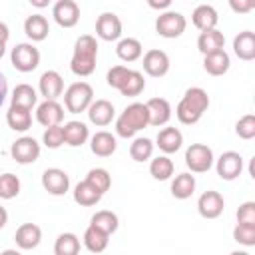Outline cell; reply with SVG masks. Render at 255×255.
<instances>
[{"mask_svg":"<svg viewBox=\"0 0 255 255\" xmlns=\"http://www.w3.org/2000/svg\"><path fill=\"white\" fill-rule=\"evenodd\" d=\"M209 108V96L203 88H189L185 90L183 98L179 100L177 108H175V116L183 126H193L201 120V116L205 114V110Z\"/></svg>","mask_w":255,"mask_h":255,"instance_id":"cell-1","label":"cell"},{"mask_svg":"<svg viewBox=\"0 0 255 255\" xmlns=\"http://www.w3.org/2000/svg\"><path fill=\"white\" fill-rule=\"evenodd\" d=\"M96 58H98V42L94 36L84 34L76 40L74 44V54H72V62H70V70L80 76H92L96 70Z\"/></svg>","mask_w":255,"mask_h":255,"instance_id":"cell-2","label":"cell"},{"mask_svg":"<svg viewBox=\"0 0 255 255\" xmlns=\"http://www.w3.org/2000/svg\"><path fill=\"white\" fill-rule=\"evenodd\" d=\"M147 126H149L147 106L145 104H139V102H133L116 120V133L120 137H126L128 139V137H133L139 129H143Z\"/></svg>","mask_w":255,"mask_h":255,"instance_id":"cell-3","label":"cell"},{"mask_svg":"<svg viewBox=\"0 0 255 255\" xmlns=\"http://www.w3.org/2000/svg\"><path fill=\"white\" fill-rule=\"evenodd\" d=\"M94 100V88L88 82H74L64 92V106L70 114H82Z\"/></svg>","mask_w":255,"mask_h":255,"instance_id":"cell-4","label":"cell"},{"mask_svg":"<svg viewBox=\"0 0 255 255\" xmlns=\"http://www.w3.org/2000/svg\"><path fill=\"white\" fill-rule=\"evenodd\" d=\"M10 62L18 72H32L40 64V50L30 42L16 44L10 52Z\"/></svg>","mask_w":255,"mask_h":255,"instance_id":"cell-5","label":"cell"},{"mask_svg":"<svg viewBox=\"0 0 255 255\" xmlns=\"http://www.w3.org/2000/svg\"><path fill=\"white\" fill-rule=\"evenodd\" d=\"M213 151L205 143H191L185 149V165L191 169V173H205L213 167Z\"/></svg>","mask_w":255,"mask_h":255,"instance_id":"cell-6","label":"cell"},{"mask_svg":"<svg viewBox=\"0 0 255 255\" xmlns=\"http://www.w3.org/2000/svg\"><path fill=\"white\" fill-rule=\"evenodd\" d=\"M187 28V20L181 12L165 10L155 20V32L163 38H179Z\"/></svg>","mask_w":255,"mask_h":255,"instance_id":"cell-7","label":"cell"},{"mask_svg":"<svg viewBox=\"0 0 255 255\" xmlns=\"http://www.w3.org/2000/svg\"><path fill=\"white\" fill-rule=\"evenodd\" d=\"M10 153L16 159V163L28 165V163H34L40 157V143L30 135H22L12 143Z\"/></svg>","mask_w":255,"mask_h":255,"instance_id":"cell-8","label":"cell"},{"mask_svg":"<svg viewBox=\"0 0 255 255\" xmlns=\"http://www.w3.org/2000/svg\"><path fill=\"white\" fill-rule=\"evenodd\" d=\"M215 169H217V175L225 181H233L241 175L243 171V157L241 153L237 151H223L215 163Z\"/></svg>","mask_w":255,"mask_h":255,"instance_id":"cell-9","label":"cell"},{"mask_svg":"<svg viewBox=\"0 0 255 255\" xmlns=\"http://www.w3.org/2000/svg\"><path fill=\"white\" fill-rule=\"evenodd\" d=\"M96 36L106 42H116L122 36V20L114 12H102L96 20Z\"/></svg>","mask_w":255,"mask_h":255,"instance_id":"cell-10","label":"cell"},{"mask_svg":"<svg viewBox=\"0 0 255 255\" xmlns=\"http://www.w3.org/2000/svg\"><path fill=\"white\" fill-rule=\"evenodd\" d=\"M64 106L58 100H44L42 104L36 106V120L44 128L50 126H60L64 120Z\"/></svg>","mask_w":255,"mask_h":255,"instance_id":"cell-11","label":"cell"},{"mask_svg":"<svg viewBox=\"0 0 255 255\" xmlns=\"http://www.w3.org/2000/svg\"><path fill=\"white\" fill-rule=\"evenodd\" d=\"M223 209H225V201L219 191L209 189V191L201 193L197 199V211L205 219H217L223 213Z\"/></svg>","mask_w":255,"mask_h":255,"instance_id":"cell-12","label":"cell"},{"mask_svg":"<svg viewBox=\"0 0 255 255\" xmlns=\"http://www.w3.org/2000/svg\"><path fill=\"white\" fill-rule=\"evenodd\" d=\"M52 16L58 26L74 28L80 22V6L74 0H58L52 8Z\"/></svg>","mask_w":255,"mask_h":255,"instance_id":"cell-13","label":"cell"},{"mask_svg":"<svg viewBox=\"0 0 255 255\" xmlns=\"http://www.w3.org/2000/svg\"><path fill=\"white\" fill-rule=\"evenodd\" d=\"M143 72L151 78H161L169 72V56L163 50H147L143 54Z\"/></svg>","mask_w":255,"mask_h":255,"instance_id":"cell-14","label":"cell"},{"mask_svg":"<svg viewBox=\"0 0 255 255\" xmlns=\"http://www.w3.org/2000/svg\"><path fill=\"white\" fill-rule=\"evenodd\" d=\"M42 187L50 193V195H64L70 189V177L64 169L58 167H50L42 173Z\"/></svg>","mask_w":255,"mask_h":255,"instance_id":"cell-15","label":"cell"},{"mask_svg":"<svg viewBox=\"0 0 255 255\" xmlns=\"http://www.w3.org/2000/svg\"><path fill=\"white\" fill-rule=\"evenodd\" d=\"M38 90L44 100H58L64 94V78L56 70H46L38 80Z\"/></svg>","mask_w":255,"mask_h":255,"instance_id":"cell-16","label":"cell"},{"mask_svg":"<svg viewBox=\"0 0 255 255\" xmlns=\"http://www.w3.org/2000/svg\"><path fill=\"white\" fill-rule=\"evenodd\" d=\"M88 118L94 126L98 128H106L112 124L114 116H116V110H114V104L108 102V100H92V104L88 106Z\"/></svg>","mask_w":255,"mask_h":255,"instance_id":"cell-17","label":"cell"},{"mask_svg":"<svg viewBox=\"0 0 255 255\" xmlns=\"http://www.w3.org/2000/svg\"><path fill=\"white\" fill-rule=\"evenodd\" d=\"M14 241H16V245H18V249L30 251V249H34V247L40 245V241H42V229H40L36 223H22V225L16 229Z\"/></svg>","mask_w":255,"mask_h":255,"instance_id":"cell-18","label":"cell"},{"mask_svg":"<svg viewBox=\"0 0 255 255\" xmlns=\"http://www.w3.org/2000/svg\"><path fill=\"white\" fill-rule=\"evenodd\" d=\"M147 112H149V126H165L171 120V106L165 98H151L145 102Z\"/></svg>","mask_w":255,"mask_h":255,"instance_id":"cell-19","label":"cell"},{"mask_svg":"<svg viewBox=\"0 0 255 255\" xmlns=\"http://www.w3.org/2000/svg\"><path fill=\"white\" fill-rule=\"evenodd\" d=\"M62 129H64V143L70 147H80L90 139V129L84 122L72 120V122L64 124Z\"/></svg>","mask_w":255,"mask_h":255,"instance_id":"cell-20","label":"cell"},{"mask_svg":"<svg viewBox=\"0 0 255 255\" xmlns=\"http://www.w3.org/2000/svg\"><path fill=\"white\" fill-rule=\"evenodd\" d=\"M118 147V141H116V135L110 133V131H96L92 137H90V149L94 155L98 157H110Z\"/></svg>","mask_w":255,"mask_h":255,"instance_id":"cell-21","label":"cell"},{"mask_svg":"<svg viewBox=\"0 0 255 255\" xmlns=\"http://www.w3.org/2000/svg\"><path fill=\"white\" fill-rule=\"evenodd\" d=\"M233 52L239 60L251 62L255 58V34L251 30H243L233 38Z\"/></svg>","mask_w":255,"mask_h":255,"instance_id":"cell-22","label":"cell"},{"mask_svg":"<svg viewBox=\"0 0 255 255\" xmlns=\"http://www.w3.org/2000/svg\"><path fill=\"white\" fill-rule=\"evenodd\" d=\"M181 143H183V135H181V131L177 128H163V129H159V133L155 137V145L165 155L175 153L181 147Z\"/></svg>","mask_w":255,"mask_h":255,"instance_id":"cell-23","label":"cell"},{"mask_svg":"<svg viewBox=\"0 0 255 255\" xmlns=\"http://www.w3.org/2000/svg\"><path fill=\"white\" fill-rule=\"evenodd\" d=\"M191 22H193V26L197 28V30H209V28H215L217 26V22H219V14H217V10L213 8V6H209V4H199L195 10H193V14H191Z\"/></svg>","mask_w":255,"mask_h":255,"instance_id":"cell-24","label":"cell"},{"mask_svg":"<svg viewBox=\"0 0 255 255\" xmlns=\"http://www.w3.org/2000/svg\"><path fill=\"white\" fill-rule=\"evenodd\" d=\"M50 32V24L42 14H32L24 20V34L32 40V42H42L46 40Z\"/></svg>","mask_w":255,"mask_h":255,"instance_id":"cell-25","label":"cell"},{"mask_svg":"<svg viewBox=\"0 0 255 255\" xmlns=\"http://www.w3.org/2000/svg\"><path fill=\"white\" fill-rule=\"evenodd\" d=\"M223 46H225V36L217 28L203 30L199 34V38H197V48H199V52L203 56L211 54V52H217V50H223Z\"/></svg>","mask_w":255,"mask_h":255,"instance_id":"cell-26","label":"cell"},{"mask_svg":"<svg viewBox=\"0 0 255 255\" xmlns=\"http://www.w3.org/2000/svg\"><path fill=\"white\" fill-rule=\"evenodd\" d=\"M229 66H231V60H229V54L225 50H217V52L205 54V58H203V68L211 76H223V74H227Z\"/></svg>","mask_w":255,"mask_h":255,"instance_id":"cell-27","label":"cell"},{"mask_svg":"<svg viewBox=\"0 0 255 255\" xmlns=\"http://www.w3.org/2000/svg\"><path fill=\"white\" fill-rule=\"evenodd\" d=\"M6 122H8L10 129H14V131H26L32 126V110H26V108L12 106L10 104V110L6 112Z\"/></svg>","mask_w":255,"mask_h":255,"instance_id":"cell-28","label":"cell"},{"mask_svg":"<svg viewBox=\"0 0 255 255\" xmlns=\"http://www.w3.org/2000/svg\"><path fill=\"white\" fill-rule=\"evenodd\" d=\"M108 243H110V235L90 223V227L84 231V245H86V249L90 253H102V251H106Z\"/></svg>","mask_w":255,"mask_h":255,"instance_id":"cell-29","label":"cell"},{"mask_svg":"<svg viewBox=\"0 0 255 255\" xmlns=\"http://www.w3.org/2000/svg\"><path fill=\"white\" fill-rule=\"evenodd\" d=\"M141 52H143V46L135 38H122L118 42V46H116V54L124 62H135V60H139L141 58Z\"/></svg>","mask_w":255,"mask_h":255,"instance_id":"cell-30","label":"cell"},{"mask_svg":"<svg viewBox=\"0 0 255 255\" xmlns=\"http://www.w3.org/2000/svg\"><path fill=\"white\" fill-rule=\"evenodd\" d=\"M100 199H102V193H100L96 187H92L86 179L80 181V183L74 187V201H76L78 205H82V207H92V205H96Z\"/></svg>","mask_w":255,"mask_h":255,"instance_id":"cell-31","label":"cell"},{"mask_svg":"<svg viewBox=\"0 0 255 255\" xmlns=\"http://www.w3.org/2000/svg\"><path fill=\"white\" fill-rule=\"evenodd\" d=\"M38 104V94L30 84H18L12 92V106H20L32 110Z\"/></svg>","mask_w":255,"mask_h":255,"instance_id":"cell-32","label":"cell"},{"mask_svg":"<svg viewBox=\"0 0 255 255\" xmlns=\"http://www.w3.org/2000/svg\"><path fill=\"white\" fill-rule=\"evenodd\" d=\"M195 191V177L191 173H179L171 181V195L175 199H187Z\"/></svg>","mask_w":255,"mask_h":255,"instance_id":"cell-33","label":"cell"},{"mask_svg":"<svg viewBox=\"0 0 255 255\" xmlns=\"http://www.w3.org/2000/svg\"><path fill=\"white\" fill-rule=\"evenodd\" d=\"M145 88V80H143V74L137 72V70H129V74L126 76L124 84L120 86V94L126 96V98H135L143 92Z\"/></svg>","mask_w":255,"mask_h":255,"instance_id":"cell-34","label":"cell"},{"mask_svg":"<svg viewBox=\"0 0 255 255\" xmlns=\"http://www.w3.org/2000/svg\"><path fill=\"white\" fill-rule=\"evenodd\" d=\"M173 161L167 157V155H157V157H153L151 159V163H149V173H151V177L153 179H157V181H165V179H169L171 175H173Z\"/></svg>","mask_w":255,"mask_h":255,"instance_id":"cell-35","label":"cell"},{"mask_svg":"<svg viewBox=\"0 0 255 255\" xmlns=\"http://www.w3.org/2000/svg\"><path fill=\"white\" fill-rule=\"evenodd\" d=\"M90 223H92V225H96L98 229L106 231L108 235L116 233V231H118V225H120V221H118V215H116L114 211H108V209L96 211V213L92 215V221H90Z\"/></svg>","mask_w":255,"mask_h":255,"instance_id":"cell-36","label":"cell"},{"mask_svg":"<svg viewBox=\"0 0 255 255\" xmlns=\"http://www.w3.org/2000/svg\"><path fill=\"white\" fill-rule=\"evenodd\" d=\"M56 255H76L80 253V239L74 233H60L54 243Z\"/></svg>","mask_w":255,"mask_h":255,"instance_id":"cell-37","label":"cell"},{"mask_svg":"<svg viewBox=\"0 0 255 255\" xmlns=\"http://www.w3.org/2000/svg\"><path fill=\"white\" fill-rule=\"evenodd\" d=\"M129 155L133 161H147L153 155V141L149 137H135L129 145Z\"/></svg>","mask_w":255,"mask_h":255,"instance_id":"cell-38","label":"cell"},{"mask_svg":"<svg viewBox=\"0 0 255 255\" xmlns=\"http://www.w3.org/2000/svg\"><path fill=\"white\" fill-rule=\"evenodd\" d=\"M86 181H88L92 187H96V189L104 195V193L110 189V185H112V175H110L108 169H104V167H94V169L88 171Z\"/></svg>","mask_w":255,"mask_h":255,"instance_id":"cell-39","label":"cell"},{"mask_svg":"<svg viewBox=\"0 0 255 255\" xmlns=\"http://www.w3.org/2000/svg\"><path fill=\"white\" fill-rule=\"evenodd\" d=\"M20 193V179L18 175L6 171L0 175V197L2 199H14Z\"/></svg>","mask_w":255,"mask_h":255,"instance_id":"cell-40","label":"cell"},{"mask_svg":"<svg viewBox=\"0 0 255 255\" xmlns=\"http://www.w3.org/2000/svg\"><path fill=\"white\" fill-rule=\"evenodd\" d=\"M233 239L245 247L255 245V225L249 223H237L233 229Z\"/></svg>","mask_w":255,"mask_h":255,"instance_id":"cell-41","label":"cell"},{"mask_svg":"<svg viewBox=\"0 0 255 255\" xmlns=\"http://www.w3.org/2000/svg\"><path fill=\"white\" fill-rule=\"evenodd\" d=\"M235 133L241 139H253L255 137V116L247 114V116L239 118L237 124H235Z\"/></svg>","mask_w":255,"mask_h":255,"instance_id":"cell-42","label":"cell"},{"mask_svg":"<svg viewBox=\"0 0 255 255\" xmlns=\"http://www.w3.org/2000/svg\"><path fill=\"white\" fill-rule=\"evenodd\" d=\"M42 141H44L46 147L58 149L64 143V129H62V126H50V128H46V131L42 135Z\"/></svg>","mask_w":255,"mask_h":255,"instance_id":"cell-43","label":"cell"},{"mask_svg":"<svg viewBox=\"0 0 255 255\" xmlns=\"http://www.w3.org/2000/svg\"><path fill=\"white\" fill-rule=\"evenodd\" d=\"M128 74H129V68H128V66L118 64V66H114V68H110V70H108L106 82H108V86H110V88L120 90V86L124 84V80H126V76H128Z\"/></svg>","mask_w":255,"mask_h":255,"instance_id":"cell-44","label":"cell"},{"mask_svg":"<svg viewBox=\"0 0 255 255\" xmlns=\"http://www.w3.org/2000/svg\"><path fill=\"white\" fill-rule=\"evenodd\" d=\"M237 223L255 225V201H245L237 209Z\"/></svg>","mask_w":255,"mask_h":255,"instance_id":"cell-45","label":"cell"},{"mask_svg":"<svg viewBox=\"0 0 255 255\" xmlns=\"http://www.w3.org/2000/svg\"><path fill=\"white\" fill-rule=\"evenodd\" d=\"M235 14H249L255 8V0H227Z\"/></svg>","mask_w":255,"mask_h":255,"instance_id":"cell-46","label":"cell"},{"mask_svg":"<svg viewBox=\"0 0 255 255\" xmlns=\"http://www.w3.org/2000/svg\"><path fill=\"white\" fill-rule=\"evenodd\" d=\"M8 38H10V30L4 22H0V58L4 56L6 52V44H8Z\"/></svg>","mask_w":255,"mask_h":255,"instance_id":"cell-47","label":"cell"},{"mask_svg":"<svg viewBox=\"0 0 255 255\" xmlns=\"http://www.w3.org/2000/svg\"><path fill=\"white\" fill-rule=\"evenodd\" d=\"M145 2H147V6L153 8V10H167L173 0H145Z\"/></svg>","mask_w":255,"mask_h":255,"instance_id":"cell-48","label":"cell"},{"mask_svg":"<svg viewBox=\"0 0 255 255\" xmlns=\"http://www.w3.org/2000/svg\"><path fill=\"white\" fill-rule=\"evenodd\" d=\"M6 96H8V80H6V76L0 72V106L4 104Z\"/></svg>","mask_w":255,"mask_h":255,"instance_id":"cell-49","label":"cell"},{"mask_svg":"<svg viewBox=\"0 0 255 255\" xmlns=\"http://www.w3.org/2000/svg\"><path fill=\"white\" fill-rule=\"evenodd\" d=\"M6 223H8V211H6V209L0 205V229H2Z\"/></svg>","mask_w":255,"mask_h":255,"instance_id":"cell-50","label":"cell"},{"mask_svg":"<svg viewBox=\"0 0 255 255\" xmlns=\"http://www.w3.org/2000/svg\"><path fill=\"white\" fill-rule=\"evenodd\" d=\"M28 2H30L32 6H36V8H46L52 0H28Z\"/></svg>","mask_w":255,"mask_h":255,"instance_id":"cell-51","label":"cell"}]
</instances>
